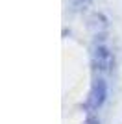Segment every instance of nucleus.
I'll list each match as a JSON object with an SVG mask.
<instances>
[{
    "label": "nucleus",
    "instance_id": "nucleus-1",
    "mask_svg": "<svg viewBox=\"0 0 122 124\" xmlns=\"http://www.w3.org/2000/svg\"><path fill=\"white\" fill-rule=\"evenodd\" d=\"M91 61L98 72H107L113 67V52L109 50L106 43H98L91 52Z\"/></svg>",
    "mask_w": 122,
    "mask_h": 124
},
{
    "label": "nucleus",
    "instance_id": "nucleus-2",
    "mask_svg": "<svg viewBox=\"0 0 122 124\" xmlns=\"http://www.w3.org/2000/svg\"><path fill=\"white\" fill-rule=\"evenodd\" d=\"M107 100V83L104 78H96L91 87L89 94V108L91 109H100Z\"/></svg>",
    "mask_w": 122,
    "mask_h": 124
},
{
    "label": "nucleus",
    "instance_id": "nucleus-3",
    "mask_svg": "<svg viewBox=\"0 0 122 124\" xmlns=\"http://www.w3.org/2000/svg\"><path fill=\"white\" fill-rule=\"evenodd\" d=\"M91 0H72V4L76 6V8H81V6H85V4H89Z\"/></svg>",
    "mask_w": 122,
    "mask_h": 124
}]
</instances>
